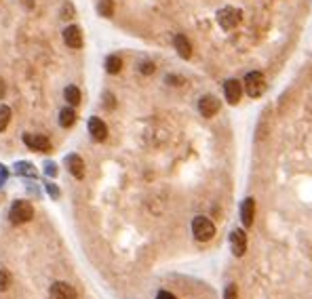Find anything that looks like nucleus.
I'll return each mask as SVG.
<instances>
[{
  "label": "nucleus",
  "instance_id": "19",
  "mask_svg": "<svg viewBox=\"0 0 312 299\" xmlns=\"http://www.w3.org/2000/svg\"><path fill=\"white\" fill-rule=\"evenodd\" d=\"M97 13L102 17H112L114 15V0H99L97 3Z\"/></svg>",
  "mask_w": 312,
  "mask_h": 299
},
{
  "label": "nucleus",
  "instance_id": "31",
  "mask_svg": "<svg viewBox=\"0 0 312 299\" xmlns=\"http://www.w3.org/2000/svg\"><path fill=\"white\" fill-rule=\"evenodd\" d=\"M5 93H7V85H5V80L0 78V99L5 97Z\"/></svg>",
  "mask_w": 312,
  "mask_h": 299
},
{
  "label": "nucleus",
  "instance_id": "7",
  "mask_svg": "<svg viewBox=\"0 0 312 299\" xmlns=\"http://www.w3.org/2000/svg\"><path fill=\"white\" fill-rule=\"evenodd\" d=\"M24 143L30 148V150H34V152H51L53 146H51V141H49V137L45 135H32V133H26L24 135Z\"/></svg>",
  "mask_w": 312,
  "mask_h": 299
},
{
  "label": "nucleus",
  "instance_id": "15",
  "mask_svg": "<svg viewBox=\"0 0 312 299\" xmlns=\"http://www.w3.org/2000/svg\"><path fill=\"white\" fill-rule=\"evenodd\" d=\"M74 122H76V112H74L72 106H68V108H64L62 112H59V125H62L64 129H70Z\"/></svg>",
  "mask_w": 312,
  "mask_h": 299
},
{
  "label": "nucleus",
  "instance_id": "11",
  "mask_svg": "<svg viewBox=\"0 0 312 299\" xmlns=\"http://www.w3.org/2000/svg\"><path fill=\"white\" fill-rule=\"evenodd\" d=\"M89 133H91V137L95 141H106L108 139V125L102 118L93 116L91 120H89Z\"/></svg>",
  "mask_w": 312,
  "mask_h": 299
},
{
  "label": "nucleus",
  "instance_id": "16",
  "mask_svg": "<svg viewBox=\"0 0 312 299\" xmlns=\"http://www.w3.org/2000/svg\"><path fill=\"white\" fill-rule=\"evenodd\" d=\"M64 97H66V101H68V106H78L80 104V89L78 87H74V85H70V87H66L64 89Z\"/></svg>",
  "mask_w": 312,
  "mask_h": 299
},
{
  "label": "nucleus",
  "instance_id": "12",
  "mask_svg": "<svg viewBox=\"0 0 312 299\" xmlns=\"http://www.w3.org/2000/svg\"><path fill=\"white\" fill-rule=\"evenodd\" d=\"M253 217H255V200L253 198H245L240 204V221H243L245 228L253 225Z\"/></svg>",
  "mask_w": 312,
  "mask_h": 299
},
{
  "label": "nucleus",
  "instance_id": "4",
  "mask_svg": "<svg viewBox=\"0 0 312 299\" xmlns=\"http://www.w3.org/2000/svg\"><path fill=\"white\" fill-rule=\"evenodd\" d=\"M266 91V80L261 72H249L245 76V93L249 97H261V93Z\"/></svg>",
  "mask_w": 312,
  "mask_h": 299
},
{
  "label": "nucleus",
  "instance_id": "25",
  "mask_svg": "<svg viewBox=\"0 0 312 299\" xmlns=\"http://www.w3.org/2000/svg\"><path fill=\"white\" fill-rule=\"evenodd\" d=\"M45 173L49 175V177H55V175H57V164L55 162H45Z\"/></svg>",
  "mask_w": 312,
  "mask_h": 299
},
{
  "label": "nucleus",
  "instance_id": "13",
  "mask_svg": "<svg viewBox=\"0 0 312 299\" xmlns=\"http://www.w3.org/2000/svg\"><path fill=\"white\" fill-rule=\"evenodd\" d=\"M66 167H68V171L72 173L76 179L85 177V160L80 158L78 154H70V156H66Z\"/></svg>",
  "mask_w": 312,
  "mask_h": 299
},
{
  "label": "nucleus",
  "instance_id": "21",
  "mask_svg": "<svg viewBox=\"0 0 312 299\" xmlns=\"http://www.w3.org/2000/svg\"><path fill=\"white\" fill-rule=\"evenodd\" d=\"M11 282H13V278L9 274V270L0 265V291H7V288L11 286Z\"/></svg>",
  "mask_w": 312,
  "mask_h": 299
},
{
  "label": "nucleus",
  "instance_id": "3",
  "mask_svg": "<svg viewBox=\"0 0 312 299\" xmlns=\"http://www.w3.org/2000/svg\"><path fill=\"white\" fill-rule=\"evenodd\" d=\"M243 22V11L236 7H224L221 11H217V24L224 30H234Z\"/></svg>",
  "mask_w": 312,
  "mask_h": 299
},
{
  "label": "nucleus",
  "instance_id": "26",
  "mask_svg": "<svg viewBox=\"0 0 312 299\" xmlns=\"http://www.w3.org/2000/svg\"><path fill=\"white\" fill-rule=\"evenodd\" d=\"M47 192H49V194H51V196H53V198H55V200L59 198V196H62V192H59V188H57V185H55V183H47Z\"/></svg>",
  "mask_w": 312,
  "mask_h": 299
},
{
  "label": "nucleus",
  "instance_id": "29",
  "mask_svg": "<svg viewBox=\"0 0 312 299\" xmlns=\"http://www.w3.org/2000/svg\"><path fill=\"white\" fill-rule=\"evenodd\" d=\"M62 17H64V19L74 17V15H72V7H70V5H66V7H64V15H62Z\"/></svg>",
  "mask_w": 312,
  "mask_h": 299
},
{
  "label": "nucleus",
  "instance_id": "27",
  "mask_svg": "<svg viewBox=\"0 0 312 299\" xmlns=\"http://www.w3.org/2000/svg\"><path fill=\"white\" fill-rule=\"evenodd\" d=\"M7 177H9V171H7L5 164H0V185H3V183L7 181Z\"/></svg>",
  "mask_w": 312,
  "mask_h": 299
},
{
  "label": "nucleus",
  "instance_id": "1",
  "mask_svg": "<svg viewBox=\"0 0 312 299\" xmlns=\"http://www.w3.org/2000/svg\"><path fill=\"white\" fill-rule=\"evenodd\" d=\"M192 234L198 242H209L215 236V223L205 215H198L192 219Z\"/></svg>",
  "mask_w": 312,
  "mask_h": 299
},
{
  "label": "nucleus",
  "instance_id": "24",
  "mask_svg": "<svg viewBox=\"0 0 312 299\" xmlns=\"http://www.w3.org/2000/svg\"><path fill=\"white\" fill-rule=\"evenodd\" d=\"M104 106H106L108 110H112V108L116 106V101H114V95H112V93H104Z\"/></svg>",
  "mask_w": 312,
  "mask_h": 299
},
{
  "label": "nucleus",
  "instance_id": "9",
  "mask_svg": "<svg viewBox=\"0 0 312 299\" xmlns=\"http://www.w3.org/2000/svg\"><path fill=\"white\" fill-rule=\"evenodd\" d=\"M243 91H245V87L240 85L238 80H226V85H224V95H226V99H228V104H238V99L243 97Z\"/></svg>",
  "mask_w": 312,
  "mask_h": 299
},
{
  "label": "nucleus",
  "instance_id": "17",
  "mask_svg": "<svg viewBox=\"0 0 312 299\" xmlns=\"http://www.w3.org/2000/svg\"><path fill=\"white\" fill-rule=\"evenodd\" d=\"M15 173H17V175H24V177H36L34 164H32V162H26V160L15 162Z\"/></svg>",
  "mask_w": 312,
  "mask_h": 299
},
{
  "label": "nucleus",
  "instance_id": "8",
  "mask_svg": "<svg viewBox=\"0 0 312 299\" xmlns=\"http://www.w3.org/2000/svg\"><path fill=\"white\" fill-rule=\"evenodd\" d=\"M230 249H232V255L234 257H243L247 253V234L245 230H232V234H230Z\"/></svg>",
  "mask_w": 312,
  "mask_h": 299
},
{
  "label": "nucleus",
  "instance_id": "30",
  "mask_svg": "<svg viewBox=\"0 0 312 299\" xmlns=\"http://www.w3.org/2000/svg\"><path fill=\"white\" fill-rule=\"evenodd\" d=\"M167 82H169V85H182V78H175V76H167Z\"/></svg>",
  "mask_w": 312,
  "mask_h": 299
},
{
  "label": "nucleus",
  "instance_id": "14",
  "mask_svg": "<svg viewBox=\"0 0 312 299\" xmlns=\"http://www.w3.org/2000/svg\"><path fill=\"white\" fill-rule=\"evenodd\" d=\"M173 47H175L177 55L182 57V59H190V57H192V43H190L184 34H177L173 38Z\"/></svg>",
  "mask_w": 312,
  "mask_h": 299
},
{
  "label": "nucleus",
  "instance_id": "10",
  "mask_svg": "<svg viewBox=\"0 0 312 299\" xmlns=\"http://www.w3.org/2000/svg\"><path fill=\"white\" fill-rule=\"evenodd\" d=\"M64 43L70 47V49H80L83 47V32H80L78 26H68L64 30Z\"/></svg>",
  "mask_w": 312,
  "mask_h": 299
},
{
  "label": "nucleus",
  "instance_id": "2",
  "mask_svg": "<svg viewBox=\"0 0 312 299\" xmlns=\"http://www.w3.org/2000/svg\"><path fill=\"white\" fill-rule=\"evenodd\" d=\"M9 217H11V221L17 223V225L28 223L30 219L34 217V207H32V202H28V200H15V202L11 204V209H9Z\"/></svg>",
  "mask_w": 312,
  "mask_h": 299
},
{
  "label": "nucleus",
  "instance_id": "6",
  "mask_svg": "<svg viewBox=\"0 0 312 299\" xmlns=\"http://www.w3.org/2000/svg\"><path fill=\"white\" fill-rule=\"evenodd\" d=\"M219 108H221V104L215 95H203L198 99V112H200V116H205V118L215 116Z\"/></svg>",
  "mask_w": 312,
  "mask_h": 299
},
{
  "label": "nucleus",
  "instance_id": "28",
  "mask_svg": "<svg viewBox=\"0 0 312 299\" xmlns=\"http://www.w3.org/2000/svg\"><path fill=\"white\" fill-rule=\"evenodd\" d=\"M156 299H177V297H175L173 293H169V291H158Z\"/></svg>",
  "mask_w": 312,
  "mask_h": 299
},
{
  "label": "nucleus",
  "instance_id": "22",
  "mask_svg": "<svg viewBox=\"0 0 312 299\" xmlns=\"http://www.w3.org/2000/svg\"><path fill=\"white\" fill-rule=\"evenodd\" d=\"M224 299H238V288L236 284H228L224 288Z\"/></svg>",
  "mask_w": 312,
  "mask_h": 299
},
{
  "label": "nucleus",
  "instance_id": "5",
  "mask_svg": "<svg viewBox=\"0 0 312 299\" xmlns=\"http://www.w3.org/2000/svg\"><path fill=\"white\" fill-rule=\"evenodd\" d=\"M49 297L51 299H78L76 288L72 284L64 282V280H57V282L51 284V288H49Z\"/></svg>",
  "mask_w": 312,
  "mask_h": 299
},
{
  "label": "nucleus",
  "instance_id": "23",
  "mask_svg": "<svg viewBox=\"0 0 312 299\" xmlns=\"http://www.w3.org/2000/svg\"><path fill=\"white\" fill-rule=\"evenodd\" d=\"M154 64L152 61H144L142 66H139V72H142V74H146V76H150V74H154Z\"/></svg>",
  "mask_w": 312,
  "mask_h": 299
},
{
  "label": "nucleus",
  "instance_id": "18",
  "mask_svg": "<svg viewBox=\"0 0 312 299\" xmlns=\"http://www.w3.org/2000/svg\"><path fill=\"white\" fill-rule=\"evenodd\" d=\"M120 70H123V59H120L118 55H110L106 59V72L108 74H118Z\"/></svg>",
  "mask_w": 312,
  "mask_h": 299
},
{
  "label": "nucleus",
  "instance_id": "20",
  "mask_svg": "<svg viewBox=\"0 0 312 299\" xmlns=\"http://www.w3.org/2000/svg\"><path fill=\"white\" fill-rule=\"evenodd\" d=\"M11 108L9 106H0V133H3L7 127H9V122H11Z\"/></svg>",
  "mask_w": 312,
  "mask_h": 299
}]
</instances>
